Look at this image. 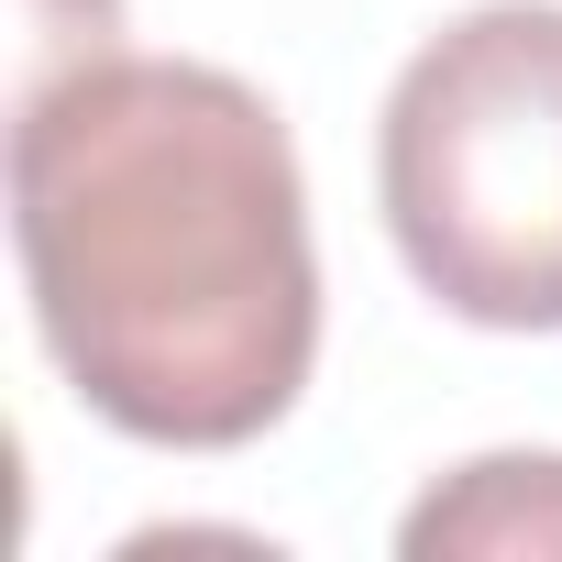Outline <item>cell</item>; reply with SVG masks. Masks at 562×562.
<instances>
[{
    "label": "cell",
    "mask_w": 562,
    "mask_h": 562,
    "mask_svg": "<svg viewBox=\"0 0 562 562\" xmlns=\"http://www.w3.org/2000/svg\"><path fill=\"white\" fill-rule=\"evenodd\" d=\"M12 243L56 375L155 452H243L321 364L299 144L188 56H89L12 122Z\"/></svg>",
    "instance_id": "1"
},
{
    "label": "cell",
    "mask_w": 562,
    "mask_h": 562,
    "mask_svg": "<svg viewBox=\"0 0 562 562\" xmlns=\"http://www.w3.org/2000/svg\"><path fill=\"white\" fill-rule=\"evenodd\" d=\"M375 188L452 321L562 331V0H485L397 67Z\"/></svg>",
    "instance_id": "2"
},
{
    "label": "cell",
    "mask_w": 562,
    "mask_h": 562,
    "mask_svg": "<svg viewBox=\"0 0 562 562\" xmlns=\"http://www.w3.org/2000/svg\"><path fill=\"white\" fill-rule=\"evenodd\" d=\"M419 562L441 551H496V562H562V452H485L452 485H430L397 529Z\"/></svg>",
    "instance_id": "3"
}]
</instances>
